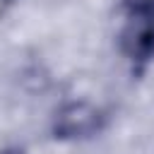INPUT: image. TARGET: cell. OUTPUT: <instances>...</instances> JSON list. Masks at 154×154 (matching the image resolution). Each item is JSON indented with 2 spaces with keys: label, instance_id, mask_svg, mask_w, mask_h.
Listing matches in <instances>:
<instances>
[{
  "label": "cell",
  "instance_id": "cell-1",
  "mask_svg": "<svg viewBox=\"0 0 154 154\" xmlns=\"http://www.w3.org/2000/svg\"><path fill=\"white\" fill-rule=\"evenodd\" d=\"M99 125V111L87 103H70L58 116V130L63 135H87Z\"/></svg>",
  "mask_w": 154,
  "mask_h": 154
}]
</instances>
